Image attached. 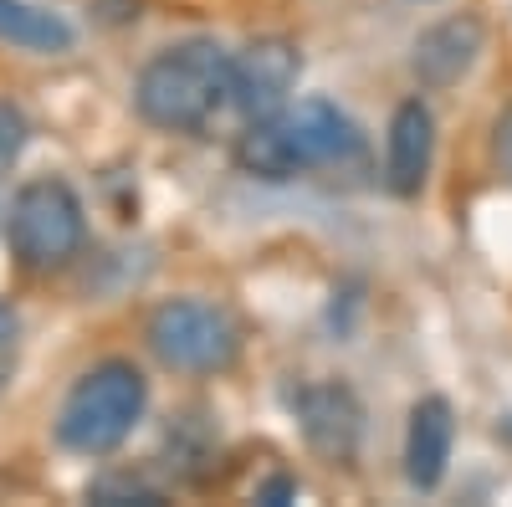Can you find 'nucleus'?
<instances>
[{"mask_svg":"<svg viewBox=\"0 0 512 507\" xmlns=\"http://www.w3.org/2000/svg\"><path fill=\"white\" fill-rule=\"evenodd\" d=\"M303 57L287 36H256L241 57H231V108L246 123H262L292 103Z\"/></svg>","mask_w":512,"mask_h":507,"instance_id":"6","label":"nucleus"},{"mask_svg":"<svg viewBox=\"0 0 512 507\" xmlns=\"http://www.w3.org/2000/svg\"><path fill=\"white\" fill-rule=\"evenodd\" d=\"M26 113L16 103H0V164H11L21 149H26Z\"/></svg>","mask_w":512,"mask_h":507,"instance_id":"13","label":"nucleus"},{"mask_svg":"<svg viewBox=\"0 0 512 507\" xmlns=\"http://www.w3.org/2000/svg\"><path fill=\"white\" fill-rule=\"evenodd\" d=\"M82 236H88V221H82V200L72 195L67 180H26L11 200V216H6V241H11V257L26 272H57L67 267Z\"/></svg>","mask_w":512,"mask_h":507,"instance_id":"4","label":"nucleus"},{"mask_svg":"<svg viewBox=\"0 0 512 507\" xmlns=\"http://www.w3.org/2000/svg\"><path fill=\"white\" fill-rule=\"evenodd\" d=\"M482 41H487V31H482L477 16H451L431 31H420L410 67H415V77L425 82V88H451V82H461L477 67Z\"/></svg>","mask_w":512,"mask_h":507,"instance_id":"9","label":"nucleus"},{"mask_svg":"<svg viewBox=\"0 0 512 507\" xmlns=\"http://www.w3.org/2000/svg\"><path fill=\"white\" fill-rule=\"evenodd\" d=\"M492 149H497V164H502V175L512 180V108L497 118V139H492Z\"/></svg>","mask_w":512,"mask_h":507,"instance_id":"14","label":"nucleus"},{"mask_svg":"<svg viewBox=\"0 0 512 507\" xmlns=\"http://www.w3.org/2000/svg\"><path fill=\"white\" fill-rule=\"evenodd\" d=\"M144 405H149L144 374L128 359H108L67 390L57 410V441L77 456H108L134 436V426L144 420Z\"/></svg>","mask_w":512,"mask_h":507,"instance_id":"3","label":"nucleus"},{"mask_svg":"<svg viewBox=\"0 0 512 507\" xmlns=\"http://www.w3.org/2000/svg\"><path fill=\"white\" fill-rule=\"evenodd\" d=\"M0 41L16 52L62 57V52H72V26L57 11L31 6V0H0Z\"/></svg>","mask_w":512,"mask_h":507,"instance_id":"11","label":"nucleus"},{"mask_svg":"<svg viewBox=\"0 0 512 507\" xmlns=\"http://www.w3.org/2000/svg\"><path fill=\"white\" fill-rule=\"evenodd\" d=\"M88 502H103V507H128V502H139V507H154L164 502L154 487H144L139 477H103L88 487Z\"/></svg>","mask_w":512,"mask_h":507,"instance_id":"12","label":"nucleus"},{"mask_svg":"<svg viewBox=\"0 0 512 507\" xmlns=\"http://www.w3.org/2000/svg\"><path fill=\"white\" fill-rule=\"evenodd\" d=\"M292 497H297V482H292V477H272V482L256 487V502H272V507H282V502H292Z\"/></svg>","mask_w":512,"mask_h":507,"instance_id":"15","label":"nucleus"},{"mask_svg":"<svg viewBox=\"0 0 512 507\" xmlns=\"http://www.w3.org/2000/svg\"><path fill=\"white\" fill-rule=\"evenodd\" d=\"M364 149L354 118L328 103V98H303V103H287L282 113L251 123L236 144V164L256 180H297L308 169H323V164H344Z\"/></svg>","mask_w":512,"mask_h":507,"instance_id":"1","label":"nucleus"},{"mask_svg":"<svg viewBox=\"0 0 512 507\" xmlns=\"http://www.w3.org/2000/svg\"><path fill=\"white\" fill-rule=\"evenodd\" d=\"M221 103H231V52L210 36H190L154 52L134 82L139 118L169 134L205 129Z\"/></svg>","mask_w":512,"mask_h":507,"instance_id":"2","label":"nucleus"},{"mask_svg":"<svg viewBox=\"0 0 512 507\" xmlns=\"http://www.w3.org/2000/svg\"><path fill=\"white\" fill-rule=\"evenodd\" d=\"M451 441H456V415L441 395H425L410 410V431H405V477L410 487L431 492L446 477V461H451Z\"/></svg>","mask_w":512,"mask_h":507,"instance_id":"10","label":"nucleus"},{"mask_svg":"<svg viewBox=\"0 0 512 507\" xmlns=\"http://www.w3.org/2000/svg\"><path fill=\"white\" fill-rule=\"evenodd\" d=\"M431 159H436V118L420 98H405L390 118V139H384V185L405 200L420 195Z\"/></svg>","mask_w":512,"mask_h":507,"instance_id":"8","label":"nucleus"},{"mask_svg":"<svg viewBox=\"0 0 512 507\" xmlns=\"http://www.w3.org/2000/svg\"><path fill=\"white\" fill-rule=\"evenodd\" d=\"M297 410V431H303L308 451L323 461H349L364 436V410L349 385H303L292 400Z\"/></svg>","mask_w":512,"mask_h":507,"instance_id":"7","label":"nucleus"},{"mask_svg":"<svg viewBox=\"0 0 512 507\" xmlns=\"http://www.w3.org/2000/svg\"><path fill=\"white\" fill-rule=\"evenodd\" d=\"M149 349L164 369L180 374H221L236 364L241 333L226 308L200 303V298H175L159 303L149 318Z\"/></svg>","mask_w":512,"mask_h":507,"instance_id":"5","label":"nucleus"}]
</instances>
